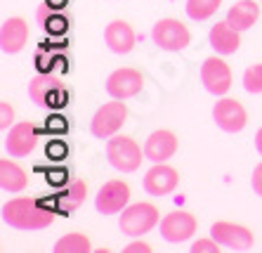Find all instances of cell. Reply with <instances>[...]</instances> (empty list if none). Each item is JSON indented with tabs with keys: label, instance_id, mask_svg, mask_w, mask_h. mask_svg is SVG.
Wrapping results in <instances>:
<instances>
[{
	"label": "cell",
	"instance_id": "obj_23",
	"mask_svg": "<svg viewBox=\"0 0 262 253\" xmlns=\"http://www.w3.org/2000/svg\"><path fill=\"white\" fill-rule=\"evenodd\" d=\"M50 80L45 76H36V78L31 80L29 86V97L36 102L38 107H48L50 104Z\"/></svg>",
	"mask_w": 262,
	"mask_h": 253
},
{
	"label": "cell",
	"instance_id": "obj_9",
	"mask_svg": "<svg viewBox=\"0 0 262 253\" xmlns=\"http://www.w3.org/2000/svg\"><path fill=\"white\" fill-rule=\"evenodd\" d=\"M210 237L215 241H220L225 248L232 251H248L255 244V235L253 229L238 222H229V220H217L210 225Z\"/></svg>",
	"mask_w": 262,
	"mask_h": 253
},
{
	"label": "cell",
	"instance_id": "obj_16",
	"mask_svg": "<svg viewBox=\"0 0 262 253\" xmlns=\"http://www.w3.org/2000/svg\"><path fill=\"white\" fill-rule=\"evenodd\" d=\"M135 43H137V33L135 29L123 22V19H114L109 22V26L104 29V45L114 52V55H128L133 52Z\"/></svg>",
	"mask_w": 262,
	"mask_h": 253
},
{
	"label": "cell",
	"instance_id": "obj_2",
	"mask_svg": "<svg viewBox=\"0 0 262 253\" xmlns=\"http://www.w3.org/2000/svg\"><path fill=\"white\" fill-rule=\"evenodd\" d=\"M159 222H161L159 208L149 204V201H140V204L125 206V210L118 218V229L130 239H140V237L149 235Z\"/></svg>",
	"mask_w": 262,
	"mask_h": 253
},
{
	"label": "cell",
	"instance_id": "obj_25",
	"mask_svg": "<svg viewBox=\"0 0 262 253\" xmlns=\"http://www.w3.org/2000/svg\"><path fill=\"white\" fill-rule=\"evenodd\" d=\"M220 248H222V244L215 241L213 237H201L191 244V253H220Z\"/></svg>",
	"mask_w": 262,
	"mask_h": 253
},
{
	"label": "cell",
	"instance_id": "obj_3",
	"mask_svg": "<svg viewBox=\"0 0 262 253\" xmlns=\"http://www.w3.org/2000/svg\"><path fill=\"white\" fill-rule=\"evenodd\" d=\"M104 154H106V161H109L116 171H121V173H135V171L142 166V159H146L144 149L128 135L109 137Z\"/></svg>",
	"mask_w": 262,
	"mask_h": 253
},
{
	"label": "cell",
	"instance_id": "obj_14",
	"mask_svg": "<svg viewBox=\"0 0 262 253\" xmlns=\"http://www.w3.org/2000/svg\"><path fill=\"white\" fill-rule=\"evenodd\" d=\"M177 147H180V140H177L175 133H172V130H165V128H159L146 137L144 156H146V161H151V163H165L168 159H172V156L177 154Z\"/></svg>",
	"mask_w": 262,
	"mask_h": 253
},
{
	"label": "cell",
	"instance_id": "obj_6",
	"mask_svg": "<svg viewBox=\"0 0 262 253\" xmlns=\"http://www.w3.org/2000/svg\"><path fill=\"white\" fill-rule=\"evenodd\" d=\"M159 229L163 241H168V244H184V241H189L196 235L199 220L189 210H170L165 218H161Z\"/></svg>",
	"mask_w": 262,
	"mask_h": 253
},
{
	"label": "cell",
	"instance_id": "obj_28",
	"mask_svg": "<svg viewBox=\"0 0 262 253\" xmlns=\"http://www.w3.org/2000/svg\"><path fill=\"white\" fill-rule=\"evenodd\" d=\"M123 251H125V253H151L154 248L149 246V244H146V241H140V239H135L133 244H128V246L123 248Z\"/></svg>",
	"mask_w": 262,
	"mask_h": 253
},
{
	"label": "cell",
	"instance_id": "obj_27",
	"mask_svg": "<svg viewBox=\"0 0 262 253\" xmlns=\"http://www.w3.org/2000/svg\"><path fill=\"white\" fill-rule=\"evenodd\" d=\"M250 187H253V192H255L257 197H262V161L255 166V171H253V178H250Z\"/></svg>",
	"mask_w": 262,
	"mask_h": 253
},
{
	"label": "cell",
	"instance_id": "obj_5",
	"mask_svg": "<svg viewBox=\"0 0 262 253\" xmlns=\"http://www.w3.org/2000/svg\"><path fill=\"white\" fill-rule=\"evenodd\" d=\"M151 38H154V43L159 45L161 50H165V52H182L191 43V31L180 19L165 17L154 24Z\"/></svg>",
	"mask_w": 262,
	"mask_h": 253
},
{
	"label": "cell",
	"instance_id": "obj_30",
	"mask_svg": "<svg viewBox=\"0 0 262 253\" xmlns=\"http://www.w3.org/2000/svg\"><path fill=\"white\" fill-rule=\"evenodd\" d=\"M92 253H111V248H92Z\"/></svg>",
	"mask_w": 262,
	"mask_h": 253
},
{
	"label": "cell",
	"instance_id": "obj_11",
	"mask_svg": "<svg viewBox=\"0 0 262 253\" xmlns=\"http://www.w3.org/2000/svg\"><path fill=\"white\" fill-rule=\"evenodd\" d=\"M142 88H144V76L133 67L116 69L106 78V93L114 99H130L137 93H142Z\"/></svg>",
	"mask_w": 262,
	"mask_h": 253
},
{
	"label": "cell",
	"instance_id": "obj_1",
	"mask_svg": "<svg viewBox=\"0 0 262 253\" xmlns=\"http://www.w3.org/2000/svg\"><path fill=\"white\" fill-rule=\"evenodd\" d=\"M3 220L5 225L21 229V232H36V229H45L55 222V210L43 208L36 199L17 197L3 206Z\"/></svg>",
	"mask_w": 262,
	"mask_h": 253
},
{
	"label": "cell",
	"instance_id": "obj_15",
	"mask_svg": "<svg viewBox=\"0 0 262 253\" xmlns=\"http://www.w3.org/2000/svg\"><path fill=\"white\" fill-rule=\"evenodd\" d=\"M29 24L26 19L21 17H10L3 22V29H0V50L5 55H17L21 50L26 48L29 43Z\"/></svg>",
	"mask_w": 262,
	"mask_h": 253
},
{
	"label": "cell",
	"instance_id": "obj_18",
	"mask_svg": "<svg viewBox=\"0 0 262 253\" xmlns=\"http://www.w3.org/2000/svg\"><path fill=\"white\" fill-rule=\"evenodd\" d=\"M257 19H260V5L255 0H236L227 10V22L238 31H248Z\"/></svg>",
	"mask_w": 262,
	"mask_h": 253
},
{
	"label": "cell",
	"instance_id": "obj_8",
	"mask_svg": "<svg viewBox=\"0 0 262 253\" xmlns=\"http://www.w3.org/2000/svg\"><path fill=\"white\" fill-rule=\"evenodd\" d=\"M130 204V185L125 180H109L99 187L95 197V208L99 216H121Z\"/></svg>",
	"mask_w": 262,
	"mask_h": 253
},
{
	"label": "cell",
	"instance_id": "obj_24",
	"mask_svg": "<svg viewBox=\"0 0 262 253\" xmlns=\"http://www.w3.org/2000/svg\"><path fill=\"white\" fill-rule=\"evenodd\" d=\"M241 83H244V90L250 95H260L262 93V64H253L244 71L241 76Z\"/></svg>",
	"mask_w": 262,
	"mask_h": 253
},
{
	"label": "cell",
	"instance_id": "obj_10",
	"mask_svg": "<svg viewBox=\"0 0 262 253\" xmlns=\"http://www.w3.org/2000/svg\"><path fill=\"white\" fill-rule=\"evenodd\" d=\"M213 118L220 130L225 133H241L248 123V111L234 97H220L213 107Z\"/></svg>",
	"mask_w": 262,
	"mask_h": 253
},
{
	"label": "cell",
	"instance_id": "obj_29",
	"mask_svg": "<svg viewBox=\"0 0 262 253\" xmlns=\"http://www.w3.org/2000/svg\"><path fill=\"white\" fill-rule=\"evenodd\" d=\"M255 149H257V154L262 156V125L257 128V133H255Z\"/></svg>",
	"mask_w": 262,
	"mask_h": 253
},
{
	"label": "cell",
	"instance_id": "obj_7",
	"mask_svg": "<svg viewBox=\"0 0 262 253\" xmlns=\"http://www.w3.org/2000/svg\"><path fill=\"white\" fill-rule=\"evenodd\" d=\"M201 83L210 95H217V97H225L229 93V88L234 83L232 69L229 64L222 59V55H213L203 59L201 64Z\"/></svg>",
	"mask_w": 262,
	"mask_h": 253
},
{
	"label": "cell",
	"instance_id": "obj_12",
	"mask_svg": "<svg viewBox=\"0 0 262 253\" xmlns=\"http://www.w3.org/2000/svg\"><path fill=\"white\" fill-rule=\"evenodd\" d=\"M36 144H38V130L31 121L14 123L5 135V152L10 156H14V159L29 156L36 149Z\"/></svg>",
	"mask_w": 262,
	"mask_h": 253
},
{
	"label": "cell",
	"instance_id": "obj_20",
	"mask_svg": "<svg viewBox=\"0 0 262 253\" xmlns=\"http://www.w3.org/2000/svg\"><path fill=\"white\" fill-rule=\"evenodd\" d=\"M52 251L55 253H92V241L83 232H69V235L57 239Z\"/></svg>",
	"mask_w": 262,
	"mask_h": 253
},
{
	"label": "cell",
	"instance_id": "obj_21",
	"mask_svg": "<svg viewBox=\"0 0 262 253\" xmlns=\"http://www.w3.org/2000/svg\"><path fill=\"white\" fill-rule=\"evenodd\" d=\"M88 199V182H83V180H71L67 185V192H64V197L59 199L61 206L59 210L61 213H73L76 208H80V204Z\"/></svg>",
	"mask_w": 262,
	"mask_h": 253
},
{
	"label": "cell",
	"instance_id": "obj_19",
	"mask_svg": "<svg viewBox=\"0 0 262 253\" xmlns=\"http://www.w3.org/2000/svg\"><path fill=\"white\" fill-rule=\"evenodd\" d=\"M29 185V175L21 166H17L10 159H0V187L7 194H17Z\"/></svg>",
	"mask_w": 262,
	"mask_h": 253
},
{
	"label": "cell",
	"instance_id": "obj_22",
	"mask_svg": "<svg viewBox=\"0 0 262 253\" xmlns=\"http://www.w3.org/2000/svg\"><path fill=\"white\" fill-rule=\"evenodd\" d=\"M222 0H187V17L194 22H206L220 10Z\"/></svg>",
	"mask_w": 262,
	"mask_h": 253
},
{
	"label": "cell",
	"instance_id": "obj_13",
	"mask_svg": "<svg viewBox=\"0 0 262 253\" xmlns=\"http://www.w3.org/2000/svg\"><path fill=\"white\" fill-rule=\"evenodd\" d=\"M144 192L149 197H165L180 185V173L168 163H154L144 173Z\"/></svg>",
	"mask_w": 262,
	"mask_h": 253
},
{
	"label": "cell",
	"instance_id": "obj_17",
	"mask_svg": "<svg viewBox=\"0 0 262 253\" xmlns=\"http://www.w3.org/2000/svg\"><path fill=\"white\" fill-rule=\"evenodd\" d=\"M208 43L210 48L217 52V55H234L238 48H241V31L234 29L227 19L217 22V24L210 26V33H208Z\"/></svg>",
	"mask_w": 262,
	"mask_h": 253
},
{
	"label": "cell",
	"instance_id": "obj_26",
	"mask_svg": "<svg viewBox=\"0 0 262 253\" xmlns=\"http://www.w3.org/2000/svg\"><path fill=\"white\" fill-rule=\"evenodd\" d=\"M14 123V107L7 102V99H3L0 102V128L3 130H10Z\"/></svg>",
	"mask_w": 262,
	"mask_h": 253
},
{
	"label": "cell",
	"instance_id": "obj_4",
	"mask_svg": "<svg viewBox=\"0 0 262 253\" xmlns=\"http://www.w3.org/2000/svg\"><path fill=\"white\" fill-rule=\"evenodd\" d=\"M123 102L125 99H111L95 111V116L90 121V133L97 140H109V137L118 135V130L128 121V107Z\"/></svg>",
	"mask_w": 262,
	"mask_h": 253
}]
</instances>
